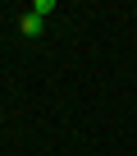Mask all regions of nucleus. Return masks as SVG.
I'll use <instances>...</instances> for the list:
<instances>
[{"mask_svg":"<svg viewBox=\"0 0 137 156\" xmlns=\"http://www.w3.org/2000/svg\"><path fill=\"white\" fill-rule=\"evenodd\" d=\"M41 23H46V19H37V14H23V32H28V37H41Z\"/></svg>","mask_w":137,"mask_h":156,"instance_id":"1","label":"nucleus"},{"mask_svg":"<svg viewBox=\"0 0 137 156\" xmlns=\"http://www.w3.org/2000/svg\"><path fill=\"white\" fill-rule=\"evenodd\" d=\"M50 9H55V0H37V5H32V14H37V19H46Z\"/></svg>","mask_w":137,"mask_h":156,"instance_id":"2","label":"nucleus"}]
</instances>
